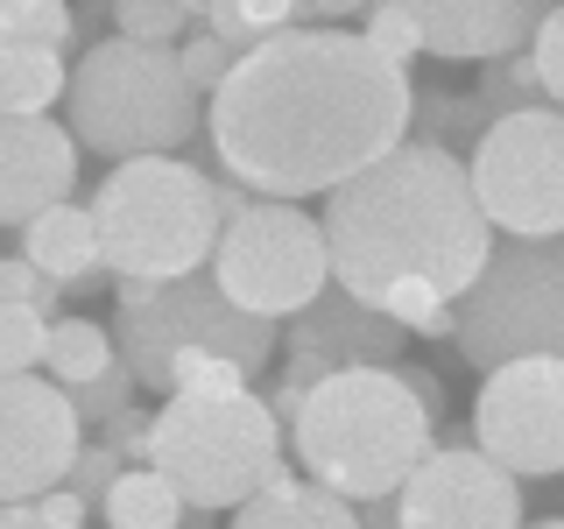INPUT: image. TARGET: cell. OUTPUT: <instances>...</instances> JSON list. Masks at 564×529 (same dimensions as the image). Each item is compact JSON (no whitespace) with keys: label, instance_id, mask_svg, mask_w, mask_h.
<instances>
[{"label":"cell","instance_id":"obj_1","mask_svg":"<svg viewBox=\"0 0 564 529\" xmlns=\"http://www.w3.org/2000/svg\"><path fill=\"white\" fill-rule=\"evenodd\" d=\"M416 85L360 29H290L212 93V163L275 205L346 191L416 128Z\"/></svg>","mask_w":564,"mask_h":529},{"label":"cell","instance_id":"obj_2","mask_svg":"<svg viewBox=\"0 0 564 529\" xmlns=\"http://www.w3.org/2000/svg\"><path fill=\"white\" fill-rule=\"evenodd\" d=\"M325 240L332 276L360 304H388L402 290H431L445 304H466L473 282L494 261V219L473 191L466 155L437 141H402L367 176L325 198Z\"/></svg>","mask_w":564,"mask_h":529},{"label":"cell","instance_id":"obj_3","mask_svg":"<svg viewBox=\"0 0 564 529\" xmlns=\"http://www.w3.org/2000/svg\"><path fill=\"white\" fill-rule=\"evenodd\" d=\"M431 431L437 423L402 381V367H346L311 388L290 445L317 487L346 494V501H388L437 452Z\"/></svg>","mask_w":564,"mask_h":529},{"label":"cell","instance_id":"obj_4","mask_svg":"<svg viewBox=\"0 0 564 529\" xmlns=\"http://www.w3.org/2000/svg\"><path fill=\"white\" fill-rule=\"evenodd\" d=\"M70 134L85 155L106 163H149V155H184L205 134L212 106L184 78V57L163 43H128V35H99L85 57L70 64Z\"/></svg>","mask_w":564,"mask_h":529},{"label":"cell","instance_id":"obj_5","mask_svg":"<svg viewBox=\"0 0 564 529\" xmlns=\"http://www.w3.org/2000/svg\"><path fill=\"white\" fill-rule=\"evenodd\" d=\"M85 205H93V219H99L106 269L120 282L205 276L212 255H219V234H226L212 170L184 163V155H149V163L106 170Z\"/></svg>","mask_w":564,"mask_h":529},{"label":"cell","instance_id":"obj_6","mask_svg":"<svg viewBox=\"0 0 564 529\" xmlns=\"http://www.w3.org/2000/svg\"><path fill=\"white\" fill-rule=\"evenodd\" d=\"M113 311H120V360L141 375V388H163V402L212 360H240L247 375H261L275 353L269 317L240 311L234 296L205 276L184 282H113Z\"/></svg>","mask_w":564,"mask_h":529},{"label":"cell","instance_id":"obj_7","mask_svg":"<svg viewBox=\"0 0 564 529\" xmlns=\"http://www.w3.org/2000/svg\"><path fill=\"white\" fill-rule=\"evenodd\" d=\"M149 466L184 494L191 508H240L269 487H290L282 423L261 396H176L155 410Z\"/></svg>","mask_w":564,"mask_h":529},{"label":"cell","instance_id":"obj_8","mask_svg":"<svg viewBox=\"0 0 564 529\" xmlns=\"http://www.w3.org/2000/svg\"><path fill=\"white\" fill-rule=\"evenodd\" d=\"M458 360L501 375L516 360H564V240H501L458 304Z\"/></svg>","mask_w":564,"mask_h":529},{"label":"cell","instance_id":"obj_9","mask_svg":"<svg viewBox=\"0 0 564 529\" xmlns=\"http://www.w3.org/2000/svg\"><path fill=\"white\" fill-rule=\"evenodd\" d=\"M212 282H219L240 311L269 317V325H282V317H304L325 290H339V276H332L325 219H311V212H296V205L261 198L247 219H234L219 234Z\"/></svg>","mask_w":564,"mask_h":529},{"label":"cell","instance_id":"obj_10","mask_svg":"<svg viewBox=\"0 0 564 529\" xmlns=\"http://www.w3.org/2000/svg\"><path fill=\"white\" fill-rule=\"evenodd\" d=\"M466 170L501 240H564V114L494 120Z\"/></svg>","mask_w":564,"mask_h":529},{"label":"cell","instance_id":"obj_11","mask_svg":"<svg viewBox=\"0 0 564 529\" xmlns=\"http://www.w3.org/2000/svg\"><path fill=\"white\" fill-rule=\"evenodd\" d=\"M402 339L410 332L395 317H381L375 304H360L346 290H325L304 317H290V360H282V375L261 402L275 410V423L296 431V417H304L317 381L346 375V367H402Z\"/></svg>","mask_w":564,"mask_h":529},{"label":"cell","instance_id":"obj_12","mask_svg":"<svg viewBox=\"0 0 564 529\" xmlns=\"http://www.w3.org/2000/svg\"><path fill=\"white\" fill-rule=\"evenodd\" d=\"M473 445L516 481L564 473V360H516L473 402Z\"/></svg>","mask_w":564,"mask_h":529},{"label":"cell","instance_id":"obj_13","mask_svg":"<svg viewBox=\"0 0 564 529\" xmlns=\"http://www.w3.org/2000/svg\"><path fill=\"white\" fill-rule=\"evenodd\" d=\"M85 458V417L70 388L50 375H14L0 388V487L8 501H43V494L70 487Z\"/></svg>","mask_w":564,"mask_h":529},{"label":"cell","instance_id":"obj_14","mask_svg":"<svg viewBox=\"0 0 564 529\" xmlns=\"http://www.w3.org/2000/svg\"><path fill=\"white\" fill-rule=\"evenodd\" d=\"M395 501H402V529H529L522 481L508 466H494L473 438H445Z\"/></svg>","mask_w":564,"mask_h":529},{"label":"cell","instance_id":"obj_15","mask_svg":"<svg viewBox=\"0 0 564 529\" xmlns=\"http://www.w3.org/2000/svg\"><path fill=\"white\" fill-rule=\"evenodd\" d=\"M78 134L57 128V120H8L0 128V219L14 234H29L43 212L70 205L78 191Z\"/></svg>","mask_w":564,"mask_h":529},{"label":"cell","instance_id":"obj_16","mask_svg":"<svg viewBox=\"0 0 564 529\" xmlns=\"http://www.w3.org/2000/svg\"><path fill=\"white\" fill-rule=\"evenodd\" d=\"M423 14V57H445V64H501V57H522L536 50L551 8L536 0H437V8H416Z\"/></svg>","mask_w":564,"mask_h":529},{"label":"cell","instance_id":"obj_17","mask_svg":"<svg viewBox=\"0 0 564 529\" xmlns=\"http://www.w3.org/2000/svg\"><path fill=\"white\" fill-rule=\"evenodd\" d=\"M22 255L43 269L50 282H64V296H93L106 290V247H99V219H93V205H57V212H43V219L22 234Z\"/></svg>","mask_w":564,"mask_h":529},{"label":"cell","instance_id":"obj_18","mask_svg":"<svg viewBox=\"0 0 564 529\" xmlns=\"http://www.w3.org/2000/svg\"><path fill=\"white\" fill-rule=\"evenodd\" d=\"M234 529H360V508L317 481H290V487L254 494L234 516Z\"/></svg>","mask_w":564,"mask_h":529},{"label":"cell","instance_id":"obj_19","mask_svg":"<svg viewBox=\"0 0 564 529\" xmlns=\"http://www.w3.org/2000/svg\"><path fill=\"white\" fill-rule=\"evenodd\" d=\"M0 99H8V120H43V106L70 99L64 50H43V43H8V50H0Z\"/></svg>","mask_w":564,"mask_h":529},{"label":"cell","instance_id":"obj_20","mask_svg":"<svg viewBox=\"0 0 564 529\" xmlns=\"http://www.w3.org/2000/svg\"><path fill=\"white\" fill-rule=\"evenodd\" d=\"M106 367H120V339L106 325H93V317H57V325H50L43 375L57 388H85V381H99Z\"/></svg>","mask_w":564,"mask_h":529},{"label":"cell","instance_id":"obj_21","mask_svg":"<svg viewBox=\"0 0 564 529\" xmlns=\"http://www.w3.org/2000/svg\"><path fill=\"white\" fill-rule=\"evenodd\" d=\"M184 508L191 501L155 466H128V473H120V487L99 501V516H106V529H176Z\"/></svg>","mask_w":564,"mask_h":529},{"label":"cell","instance_id":"obj_22","mask_svg":"<svg viewBox=\"0 0 564 529\" xmlns=\"http://www.w3.org/2000/svg\"><path fill=\"white\" fill-rule=\"evenodd\" d=\"M205 29L219 35L226 50H261V43H275V35H290V29H304V8L296 0H219V8H205Z\"/></svg>","mask_w":564,"mask_h":529},{"label":"cell","instance_id":"obj_23","mask_svg":"<svg viewBox=\"0 0 564 529\" xmlns=\"http://www.w3.org/2000/svg\"><path fill=\"white\" fill-rule=\"evenodd\" d=\"M480 99L494 106V120H516V114H557L551 93H543V71L536 57H501V64H487L480 71Z\"/></svg>","mask_w":564,"mask_h":529},{"label":"cell","instance_id":"obj_24","mask_svg":"<svg viewBox=\"0 0 564 529\" xmlns=\"http://www.w3.org/2000/svg\"><path fill=\"white\" fill-rule=\"evenodd\" d=\"M0 43L70 50L78 43V8H64V0H8V8H0Z\"/></svg>","mask_w":564,"mask_h":529},{"label":"cell","instance_id":"obj_25","mask_svg":"<svg viewBox=\"0 0 564 529\" xmlns=\"http://www.w3.org/2000/svg\"><path fill=\"white\" fill-rule=\"evenodd\" d=\"M0 311H43L50 325L64 317V282H50L29 255H8L0 261Z\"/></svg>","mask_w":564,"mask_h":529},{"label":"cell","instance_id":"obj_26","mask_svg":"<svg viewBox=\"0 0 564 529\" xmlns=\"http://www.w3.org/2000/svg\"><path fill=\"white\" fill-rule=\"evenodd\" d=\"M50 360V317L43 311H0V367L14 375H43Z\"/></svg>","mask_w":564,"mask_h":529},{"label":"cell","instance_id":"obj_27","mask_svg":"<svg viewBox=\"0 0 564 529\" xmlns=\"http://www.w3.org/2000/svg\"><path fill=\"white\" fill-rule=\"evenodd\" d=\"M360 35L381 50L388 64H402V71H410V64L423 57V14H416V8H367Z\"/></svg>","mask_w":564,"mask_h":529},{"label":"cell","instance_id":"obj_28","mask_svg":"<svg viewBox=\"0 0 564 529\" xmlns=\"http://www.w3.org/2000/svg\"><path fill=\"white\" fill-rule=\"evenodd\" d=\"M134 388H141V375H134L128 360H120V367H106L99 381L70 388V402H78V417H85V423H99V431H106L113 417H128V410H134Z\"/></svg>","mask_w":564,"mask_h":529},{"label":"cell","instance_id":"obj_29","mask_svg":"<svg viewBox=\"0 0 564 529\" xmlns=\"http://www.w3.org/2000/svg\"><path fill=\"white\" fill-rule=\"evenodd\" d=\"M176 57H184V78L198 85V99L212 106V93H219L226 78H234V64H240V50H226L212 29H198L191 43H176Z\"/></svg>","mask_w":564,"mask_h":529},{"label":"cell","instance_id":"obj_30","mask_svg":"<svg viewBox=\"0 0 564 529\" xmlns=\"http://www.w3.org/2000/svg\"><path fill=\"white\" fill-rule=\"evenodd\" d=\"M120 473H128V458L106 445V438H93V445H85V458H78V473H70V494H78L85 508H99L106 494L120 487Z\"/></svg>","mask_w":564,"mask_h":529},{"label":"cell","instance_id":"obj_31","mask_svg":"<svg viewBox=\"0 0 564 529\" xmlns=\"http://www.w3.org/2000/svg\"><path fill=\"white\" fill-rule=\"evenodd\" d=\"M536 71H543V93H551V106L564 114V8H551V22H543V35H536Z\"/></svg>","mask_w":564,"mask_h":529},{"label":"cell","instance_id":"obj_32","mask_svg":"<svg viewBox=\"0 0 564 529\" xmlns=\"http://www.w3.org/2000/svg\"><path fill=\"white\" fill-rule=\"evenodd\" d=\"M29 508H35V516H43V522H57V529H85V516H93V508H85V501H78V494H70V487L43 494V501H29Z\"/></svg>","mask_w":564,"mask_h":529},{"label":"cell","instance_id":"obj_33","mask_svg":"<svg viewBox=\"0 0 564 529\" xmlns=\"http://www.w3.org/2000/svg\"><path fill=\"white\" fill-rule=\"evenodd\" d=\"M402 381H410V388H416V402H423V410H431V423H437V417H445V381H437V375H431V367H402Z\"/></svg>","mask_w":564,"mask_h":529},{"label":"cell","instance_id":"obj_34","mask_svg":"<svg viewBox=\"0 0 564 529\" xmlns=\"http://www.w3.org/2000/svg\"><path fill=\"white\" fill-rule=\"evenodd\" d=\"M360 508V529H402V501L388 494V501H352Z\"/></svg>","mask_w":564,"mask_h":529},{"label":"cell","instance_id":"obj_35","mask_svg":"<svg viewBox=\"0 0 564 529\" xmlns=\"http://www.w3.org/2000/svg\"><path fill=\"white\" fill-rule=\"evenodd\" d=\"M0 529H57V522H43L29 501H8V522H0Z\"/></svg>","mask_w":564,"mask_h":529},{"label":"cell","instance_id":"obj_36","mask_svg":"<svg viewBox=\"0 0 564 529\" xmlns=\"http://www.w3.org/2000/svg\"><path fill=\"white\" fill-rule=\"evenodd\" d=\"M529 529H564V516H551V522H529Z\"/></svg>","mask_w":564,"mask_h":529}]
</instances>
